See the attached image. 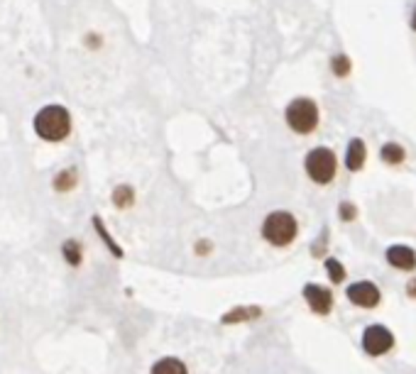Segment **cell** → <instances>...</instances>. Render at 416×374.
<instances>
[{
  "label": "cell",
  "mask_w": 416,
  "mask_h": 374,
  "mask_svg": "<svg viewBox=\"0 0 416 374\" xmlns=\"http://www.w3.org/2000/svg\"><path fill=\"white\" fill-rule=\"evenodd\" d=\"M260 238L275 250H287L299 238V221L292 211H270L260 223Z\"/></svg>",
  "instance_id": "1"
},
{
  "label": "cell",
  "mask_w": 416,
  "mask_h": 374,
  "mask_svg": "<svg viewBox=\"0 0 416 374\" xmlns=\"http://www.w3.org/2000/svg\"><path fill=\"white\" fill-rule=\"evenodd\" d=\"M35 132L47 142H61L71 132V115L61 106H47L35 115Z\"/></svg>",
  "instance_id": "2"
},
{
  "label": "cell",
  "mask_w": 416,
  "mask_h": 374,
  "mask_svg": "<svg viewBox=\"0 0 416 374\" xmlns=\"http://www.w3.org/2000/svg\"><path fill=\"white\" fill-rule=\"evenodd\" d=\"M304 171L316 186H328L338 174V157L330 147H313L304 157Z\"/></svg>",
  "instance_id": "3"
},
{
  "label": "cell",
  "mask_w": 416,
  "mask_h": 374,
  "mask_svg": "<svg viewBox=\"0 0 416 374\" xmlns=\"http://www.w3.org/2000/svg\"><path fill=\"white\" fill-rule=\"evenodd\" d=\"M284 120H287L289 130L296 132V135H311V132L318 128L321 113H318L316 101L301 96V98H294V101L287 106Z\"/></svg>",
  "instance_id": "4"
},
{
  "label": "cell",
  "mask_w": 416,
  "mask_h": 374,
  "mask_svg": "<svg viewBox=\"0 0 416 374\" xmlns=\"http://www.w3.org/2000/svg\"><path fill=\"white\" fill-rule=\"evenodd\" d=\"M360 348L367 358H385L397 348V335L385 323H370L362 328Z\"/></svg>",
  "instance_id": "5"
},
{
  "label": "cell",
  "mask_w": 416,
  "mask_h": 374,
  "mask_svg": "<svg viewBox=\"0 0 416 374\" xmlns=\"http://www.w3.org/2000/svg\"><path fill=\"white\" fill-rule=\"evenodd\" d=\"M345 298L350 306L362 308V310H372L382 303V289L377 281L370 279H357L352 284L345 286Z\"/></svg>",
  "instance_id": "6"
},
{
  "label": "cell",
  "mask_w": 416,
  "mask_h": 374,
  "mask_svg": "<svg viewBox=\"0 0 416 374\" xmlns=\"http://www.w3.org/2000/svg\"><path fill=\"white\" fill-rule=\"evenodd\" d=\"M301 298L313 315H330V310L335 306L333 289L328 284H318V281H306L301 286Z\"/></svg>",
  "instance_id": "7"
},
{
  "label": "cell",
  "mask_w": 416,
  "mask_h": 374,
  "mask_svg": "<svg viewBox=\"0 0 416 374\" xmlns=\"http://www.w3.org/2000/svg\"><path fill=\"white\" fill-rule=\"evenodd\" d=\"M385 260L397 272H404V274L416 272V250L412 245H404V243L390 245L385 250Z\"/></svg>",
  "instance_id": "8"
},
{
  "label": "cell",
  "mask_w": 416,
  "mask_h": 374,
  "mask_svg": "<svg viewBox=\"0 0 416 374\" xmlns=\"http://www.w3.org/2000/svg\"><path fill=\"white\" fill-rule=\"evenodd\" d=\"M262 306H233L220 315V325H240V323H253V320L262 318Z\"/></svg>",
  "instance_id": "9"
},
{
  "label": "cell",
  "mask_w": 416,
  "mask_h": 374,
  "mask_svg": "<svg viewBox=\"0 0 416 374\" xmlns=\"http://www.w3.org/2000/svg\"><path fill=\"white\" fill-rule=\"evenodd\" d=\"M365 159H367V147H365V140L360 137H352L350 142H347V149H345V166L347 171H360L365 166Z\"/></svg>",
  "instance_id": "10"
},
{
  "label": "cell",
  "mask_w": 416,
  "mask_h": 374,
  "mask_svg": "<svg viewBox=\"0 0 416 374\" xmlns=\"http://www.w3.org/2000/svg\"><path fill=\"white\" fill-rule=\"evenodd\" d=\"M150 374H189V365H186L181 358L167 355V358H159V360L152 362Z\"/></svg>",
  "instance_id": "11"
},
{
  "label": "cell",
  "mask_w": 416,
  "mask_h": 374,
  "mask_svg": "<svg viewBox=\"0 0 416 374\" xmlns=\"http://www.w3.org/2000/svg\"><path fill=\"white\" fill-rule=\"evenodd\" d=\"M323 272H326L330 286H340L347 279V269L338 257H326V260H323Z\"/></svg>",
  "instance_id": "12"
},
{
  "label": "cell",
  "mask_w": 416,
  "mask_h": 374,
  "mask_svg": "<svg viewBox=\"0 0 416 374\" xmlns=\"http://www.w3.org/2000/svg\"><path fill=\"white\" fill-rule=\"evenodd\" d=\"M380 159L387 166H399V164H404V159H407V149L399 145V142H385L380 149Z\"/></svg>",
  "instance_id": "13"
},
{
  "label": "cell",
  "mask_w": 416,
  "mask_h": 374,
  "mask_svg": "<svg viewBox=\"0 0 416 374\" xmlns=\"http://www.w3.org/2000/svg\"><path fill=\"white\" fill-rule=\"evenodd\" d=\"M135 203V191H133V186H118L116 191H113V206L116 208H121V211H125V208H130V206Z\"/></svg>",
  "instance_id": "14"
},
{
  "label": "cell",
  "mask_w": 416,
  "mask_h": 374,
  "mask_svg": "<svg viewBox=\"0 0 416 374\" xmlns=\"http://www.w3.org/2000/svg\"><path fill=\"white\" fill-rule=\"evenodd\" d=\"M311 257H316V260H321V257L326 260L328 257V228H323L321 235L311 243Z\"/></svg>",
  "instance_id": "15"
},
{
  "label": "cell",
  "mask_w": 416,
  "mask_h": 374,
  "mask_svg": "<svg viewBox=\"0 0 416 374\" xmlns=\"http://www.w3.org/2000/svg\"><path fill=\"white\" fill-rule=\"evenodd\" d=\"M64 257H66V262H69L71 267H78L81 260H83L81 245H78L76 240H66V243H64Z\"/></svg>",
  "instance_id": "16"
},
{
  "label": "cell",
  "mask_w": 416,
  "mask_h": 374,
  "mask_svg": "<svg viewBox=\"0 0 416 374\" xmlns=\"http://www.w3.org/2000/svg\"><path fill=\"white\" fill-rule=\"evenodd\" d=\"M73 183H76V169H64L59 176L54 179L56 191H71Z\"/></svg>",
  "instance_id": "17"
},
{
  "label": "cell",
  "mask_w": 416,
  "mask_h": 374,
  "mask_svg": "<svg viewBox=\"0 0 416 374\" xmlns=\"http://www.w3.org/2000/svg\"><path fill=\"white\" fill-rule=\"evenodd\" d=\"M330 71L338 79H345L347 74H350V59H347L345 54H335L333 59H330Z\"/></svg>",
  "instance_id": "18"
},
{
  "label": "cell",
  "mask_w": 416,
  "mask_h": 374,
  "mask_svg": "<svg viewBox=\"0 0 416 374\" xmlns=\"http://www.w3.org/2000/svg\"><path fill=\"white\" fill-rule=\"evenodd\" d=\"M338 218L343 223H352L357 218V206L352 201H340L338 203Z\"/></svg>",
  "instance_id": "19"
},
{
  "label": "cell",
  "mask_w": 416,
  "mask_h": 374,
  "mask_svg": "<svg viewBox=\"0 0 416 374\" xmlns=\"http://www.w3.org/2000/svg\"><path fill=\"white\" fill-rule=\"evenodd\" d=\"M93 223H96V228H98V235H101V238H103V243H106L108 247H111L113 255H116V257H123V250H121V247H118L116 243H113V238H111V235H108V230L103 228V223H101L98 218H96Z\"/></svg>",
  "instance_id": "20"
},
{
  "label": "cell",
  "mask_w": 416,
  "mask_h": 374,
  "mask_svg": "<svg viewBox=\"0 0 416 374\" xmlns=\"http://www.w3.org/2000/svg\"><path fill=\"white\" fill-rule=\"evenodd\" d=\"M210 252H213V240L201 238V240H196V243H193V255H196V257H208Z\"/></svg>",
  "instance_id": "21"
},
{
  "label": "cell",
  "mask_w": 416,
  "mask_h": 374,
  "mask_svg": "<svg viewBox=\"0 0 416 374\" xmlns=\"http://www.w3.org/2000/svg\"><path fill=\"white\" fill-rule=\"evenodd\" d=\"M404 289H407V296L412 298V301H416V277H412L407 281V286H404Z\"/></svg>",
  "instance_id": "22"
},
{
  "label": "cell",
  "mask_w": 416,
  "mask_h": 374,
  "mask_svg": "<svg viewBox=\"0 0 416 374\" xmlns=\"http://www.w3.org/2000/svg\"><path fill=\"white\" fill-rule=\"evenodd\" d=\"M412 27L416 30V8H414V15H412Z\"/></svg>",
  "instance_id": "23"
}]
</instances>
